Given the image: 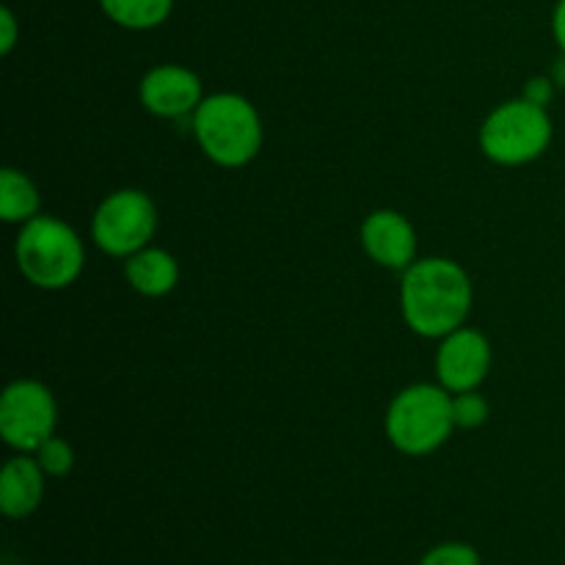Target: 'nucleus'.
Listing matches in <instances>:
<instances>
[{"label": "nucleus", "mask_w": 565, "mask_h": 565, "mask_svg": "<svg viewBox=\"0 0 565 565\" xmlns=\"http://www.w3.org/2000/svg\"><path fill=\"white\" fill-rule=\"evenodd\" d=\"M401 309L414 334L441 340L467 323L472 309V281L452 259H417L412 268L403 270Z\"/></svg>", "instance_id": "f257e3e1"}, {"label": "nucleus", "mask_w": 565, "mask_h": 565, "mask_svg": "<svg viewBox=\"0 0 565 565\" xmlns=\"http://www.w3.org/2000/svg\"><path fill=\"white\" fill-rule=\"evenodd\" d=\"M193 136L213 163L243 169L263 149V121L241 94H210L193 114Z\"/></svg>", "instance_id": "f03ea898"}, {"label": "nucleus", "mask_w": 565, "mask_h": 565, "mask_svg": "<svg viewBox=\"0 0 565 565\" xmlns=\"http://www.w3.org/2000/svg\"><path fill=\"white\" fill-rule=\"evenodd\" d=\"M20 274L39 290H64L86 265V248L77 232L53 215H42L22 224L14 243Z\"/></svg>", "instance_id": "7ed1b4c3"}, {"label": "nucleus", "mask_w": 565, "mask_h": 565, "mask_svg": "<svg viewBox=\"0 0 565 565\" xmlns=\"http://www.w3.org/2000/svg\"><path fill=\"white\" fill-rule=\"evenodd\" d=\"M456 430L452 392L436 384H414L403 390L386 412V439L403 456H430Z\"/></svg>", "instance_id": "20e7f679"}, {"label": "nucleus", "mask_w": 565, "mask_h": 565, "mask_svg": "<svg viewBox=\"0 0 565 565\" xmlns=\"http://www.w3.org/2000/svg\"><path fill=\"white\" fill-rule=\"evenodd\" d=\"M480 149L497 166H524L539 160L552 143V119L544 105L519 97L502 103L480 125Z\"/></svg>", "instance_id": "39448f33"}, {"label": "nucleus", "mask_w": 565, "mask_h": 565, "mask_svg": "<svg viewBox=\"0 0 565 565\" xmlns=\"http://www.w3.org/2000/svg\"><path fill=\"white\" fill-rule=\"evenodd\" d=\"M158 230V210L143 191L121 188L103 199L92 221V237L110 257H132L149 246Z\"/></svg>", "instance_id": "423d86ee"}, {"label": "nucleus", "mask_w": 565, "mask_h": 565, "mask_svg": "<svg viewBox=\"0 0 565 565\" xmlns=\"http://www.w3.org/2000/svg\"><path fill=\"white\" fill-rule=\"evenodd\" d=\"M58 425L55 397L42 381L20 379L0 397V436L17 452H36Z\"/></svg>", "instance_id": "0eeeda50"}, {"label": "nucleus", "mask_w": 565, "mask_h": 565, "mask_svg": "<svg viewBox=\"0 0 565 565\" xmlns=\"http://www.w3.org/2000/svg\"><path fill=\"white\" fill-rule=\"evenodd\" d=\"M491 367V345L486 334L478 329H456L452 334L441 337V345L436 351V379L447 392L478 390L486 381Z\"/></svg>", "instance_id": "6e6552de"}, {"label": "nucleus", "mask_w": 565, "mask_h": 565, "mask_svg": "<svg viewBox=\"0 0 565 565\" xmlns=\"http://www.w3.org/2000/svg\"><path fill=\"white\" fill-rule=\"evenodd\" d=\"M138 97L149 114L160 119H180L193 116L202 105V81L193 70L177 64H160L141 77Z\"/></svg>", "instance_id": "1a4fd4ad"}, {"label": "nucleus", "mask_w": 565, "mask_h": 565, "mask_svg": "<svg viewBox=\"0 0 565 565\" xmlns=\"http://www.w3.org/2000/svg\"><path fill=\"white\" fill-rule=\"evenodd\" d=\"M362 246L373 263L406 270L417 263V232L397 210H375L362 224Z\"/></svg>", "instance_id": "9d476101"}, {"label": "nucleus", "mask_w": 565, "mask_h": 565, "mask_svg": "<svg viewBox=\"0 0 565 565\" xmlns=\"http://www.w3.org/2000/svg\"><path fill=\"white\" fill-rule=\"evenodd\" d=\"M44 469L36 458L20 452L6 461L0 472V511L9 519H28L39 511L44 500Z\"/></svg>", "instance_id": "9b49d317"}, {"label": "nucleus", "mask_w": 565, "mask_h": 565, "mask_svg": "<svg viewBox=\"0 0 565 565\" xmlns=\"http://www.w3.org/2000/svg\"><path fill=\"white\" fill-rule=\"evenodd\" d=\"M125 276L136 292L147 298H163L180 281V265L166 248L147 246L125 259Z\"/></svg>", "instance_id": "f8f14e48"}, {"label": "nucleus", "mask_w": 565, "mask_h": 565, "mask_svg": "<svg viewBox=\"0 0 565 565\" xmlns=\"http://www.w3.org/2000/svg\"><path fill=\"white\" fill-rule=\"evenodd\" d=\"M39 210H42V196L31 177L11 166L0 171V218L6 224L22 226L36 218Z\"/></svg>", "instance_id": "ddd939ff"}, {"label": "nucleus", "mask_w": 565, "mask_h": 565, "mask_svg": "<svg viewBox=\"0 0 565 565\" xmlns=\"http://www.w3.org/2000/svg\"><path fill=\"white\" fill-rule=\"evenodd\" d=\"M99 9L127 31H152L174 11V0H99Z\"/></svg>", "instance_id": "4468645a"}, {"label": "nucleus", "mask_w": 565, "mask_h": 565, "mask_svg": "<svg viewBox=\"0 0 565 565\" xmlns=\"http://www.w3.org/2000/svg\"><path fill=\"white\" fill-rule=\"evenodd\" d=\"M33 458H36L39 467L44 469L47 478H66V475L72 472V467H75V452H72V447L66 445L64 439H58V436H50V439L33 452Z\"/></svg>", "instance_id": "2eb2a0df"}, {"label": "nucleus", "mask_w": 565, "mask_h": 565, "mask_svg": "<svg viewBox=\"0 0 565 565\" xmlns=\"http://www.w3.org/2000/svg\"><path fill=\"white\" fill-rule=\"evenodd\" d=\"M452 414H456V428L475 430L489 419V403L480 392H458L452 395Z\"/></svg>", "instance_id": "dca6fc26"}, {"label": "nucleus", "mask_w": 565, "mask_h": 565, "mask_svg": "<svg viewBox=\"0 0 565 565\" xmlns=\"http://www.w3.org/2000/svg\"><path fill=\"white\" fill-rule=\"evenodd\" d=\"M419 565H480V555L475 546L452 541V544L434 546V550L419 561Z\"/></svg>", "instance_id": "f3484780"}, {"label": "nucleus", "mask_w": 565, "mask_h": 565, "mask_svg": "<svg viewBox=\"0 0 565 565\" xmlns=\"http://www.w3.org/2000/svg\"><path fill=\"white\" fill-rule=\"evenodd\" d=\"M522 97L546 108V105L552 103V97H555V81H552V77H530V81L524 83Z\"/></svg>", "instance_id": "a211bd4d"}, {"label": "nucleus", "mask_w": 565, "mask_h": 565, "mask_svg": "<svg viewBox=\"0 0 565 565\" xmlns=\"http://www.w3.org/2000/svg\"><path fill=\"white\" fill-rule=\"evenodd\" d=\"M17 39H20V22H17L14 11L3 6L0 9V53L9 55L14 50Z\"/></svg>", "instance_id": "6ab92c4d"}, {"label": "nucleus", "mask_w": 565, "mask_h": 565, "mask_svg": "<svg viewBox=\"0 0 565 565\" xmlns=\"http://www.w3.org/2000/svg\"><path fill=\"white\" fill-rule=\"evenodd\" d=\"M552 33H555L557 47L565 55V0H557L555 14H552Z\"/></svg>", "instance_id": "aec40b11"}, {"label": "nucleus", "mask_w": 565, "mask_h": 565, "mask_svg": "<svg viewBox=\"0 0 565 565\" xmlns=\"http://www.w3.org/2000/svg\"><path fill=\"white\" fill-rule=\"evenodd\" d=\"M552 81H555V86L565 88V55L561 61L555 64V70H552Z\"/></svg>", "instance_id": "412c9836"}]
</instances>
